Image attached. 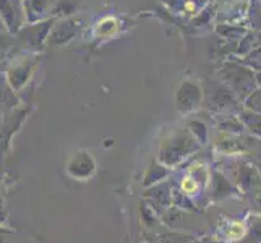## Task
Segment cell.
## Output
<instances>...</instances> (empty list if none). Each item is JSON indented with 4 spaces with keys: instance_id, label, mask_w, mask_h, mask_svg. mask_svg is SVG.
Segmentation results:
<instances>
[{
    "instance_id": "cell-1",
    "label": "cell",
    "mask_w": 261,
    "mask_h": 243,
    "mask_svg": "<svg viewBox=\"0 0 261 243\" xmlns=\"http://www.w3.org/2000/svg\"><path fill=\"white\" fill-rule=\"evenodd\" d=\"M239 183L244 186L245 190H253V188H258L261 185V177L255 169L245 167V169H242V172H240Z\"/></svg>"
},
{
    "instance_id": "cell-5",
    "label": "cell",
    "mask_w": 261,
    "mask_h": 243,
    "mask_svg": "<svg viewBox=\"0 0 261 243\" xmlns=\"http://www.w3.org/2000/svg\"><path fill=\"white\" fill-rule=\"evenodd\" d=\"M256 206H258V211H261V192L259 193H256Z\"/></svg>"
},
{
    "instance_id": "cell-2",
    "label": "cell",
    "mask_w": 261,
    "mask_h": 243,
    "mask_svg": "<svg viewBox=\"0 0 261 243\" xmlns=\"http://www.w3.org/2000/svg\"><path fill=\"white\" fill-rule=\"evenodd\" d=\"M245 235L247 237H244V241L240 243H261V221L255 222L250 230L245 232Z\"/></svg>"
},
{
    "instance_id": "cell-3",
    "label": "cell",
    "mask_w": 261,
    "mask_h": 243,
    "mask_svg": "<svg viewBox=\"0 0 261 243\" xmlns=\"http://www.w3.org/2000/svg\"><path fill=\"white\" fill-rule=\"evenodd\" d=\"M245 227H244V224H240V222H233V226L230 227L229 230V237L233 238V240H242L245 237Z\"/></svg>"
},
{
    "instance_id": "cell-4",
    "label": "cell",
    "mask_w": 261,
    "mask_h": 243,
    "mask_svg": "<svg viewBox=\"0 0 261 243\" xmlns=\"http://www.w3.org/2000/svg\"><path fill=\"white\" fill-rule=\"evenodd\" d=\"M248 125H250V128L253 130L255 133L261 134V117H259V119H256V120H253V122H250Z\"/></svg>"
}]
</instances>
